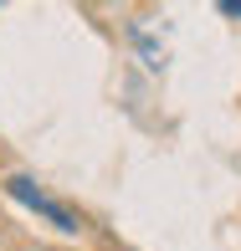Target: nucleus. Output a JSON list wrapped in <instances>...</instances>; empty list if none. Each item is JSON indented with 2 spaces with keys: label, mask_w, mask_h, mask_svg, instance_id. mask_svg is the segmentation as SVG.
Masks as SVG:
<instances>
[{
  "label": "nucleus",
  "mask_w": 241,
  "mask_h": 251,
  "mask_svg": "<svg viewBox=\"0 0 241 251\" xmlns=\"http://www.w3.org/2000/svg\"><path fill=\"white\" fill-rule=\"evenodd\" d=\"M0 190H5L10 200L31 205V210H36V215H47V221L56 226V231H67V236H77V231H82V215H77L72 205L52 200L47 190H36V179H31V175H10V179H5V185H0Z\"/></svg>",
  "instance_id": "f257e3e1"
},
{
  "label": "nucleus",
  "mask_w": 241,
  "mask_h": 251,
  "mask_svg": "<svg viewBox=\"0 0 241 251\" xmlns=\"http://www.w3.org/2000/svg\"><path fill=\"white\" fill-rule=\"evenodd\" d=\"M221 16H236L241 21V0H221Z\"/></svg>",
  "instance_id": "f03ea898"
}]
</instances>
